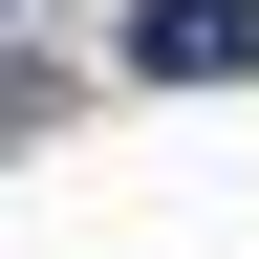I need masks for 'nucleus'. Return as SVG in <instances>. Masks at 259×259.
<instances>
[{"mask_svg":"<svg viewBox=\"0 0 259 259\" xmlns=\"http://www.w3.org/2000/svg\"><path fill=\"white\" fill-rule=\"evenodd\" d=\"M130 65H151V87H216V65H259V22H238V0H151Z\"/></svg>","mask_w":259,"mask_h":259,"instance_id":"f257e3e1","label":"nucleus"}]
</instances>
